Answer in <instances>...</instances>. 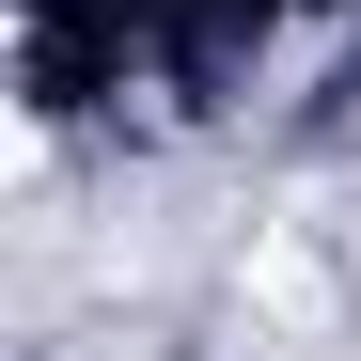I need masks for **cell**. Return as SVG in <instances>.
Returning a JSON list of instances; mask_svg holds the SVG:
<instances>
[{"mask_svg":"<svg viewBox=\"0 0 361 361\" xmlns=\"http://www.w3.org/2000/svg\"><path fill=\"white\" fill-rule=\"evenodd\" d=\"M252 314H267L283 345H345V283L298 252V235H252Z\"/></svg>","mask_w":361,"mask_h":361,"instance_id":"1","label":"cell"}]
</instances>
